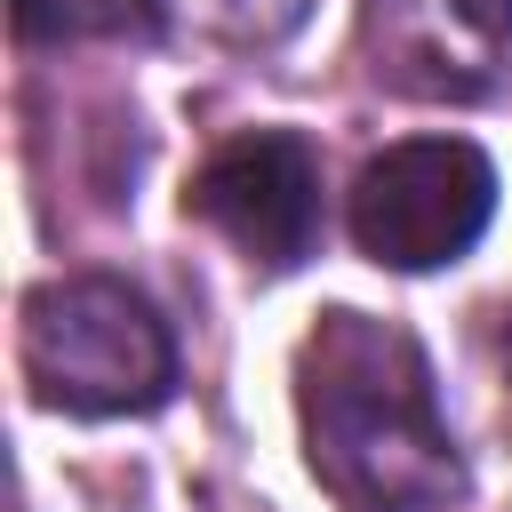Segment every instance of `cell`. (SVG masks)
Here are the masks:
<instances>
[{
  "instance_id": "obj_1",
  "label": "cell",
  "mask_w": 512,
  "mask_h": 512,
  "mask_svg": "<svg viewBox=\"0 0 512 512\" xmlns=\"http://www.w3.org/2000/svg\"><path fill=\"white\" fill-rule=\"evenodd\" d=\"M304 440L344 512H440L464 488L424 352L368 312H328L304 344Z\"/></svg>"
},
{
  "instance_id": "obj_2",
  "label": "cell",
  "mask_w": 512,
  "mask_h": 512,
  "mask_svg": "<svg viewBox=\"0 0 512 512\" xmlns=\"http://www.w3.org/2000/svg\"><path fill=\"white\" fill-rule=\"evenodd\" d=\"M24 376L48 408L144 416L176 384V344L128 280L80 272L24 296Z\"/></svg>"
},
{
  "instance_id": "obj_3",
  "label": "cell",
  "mask_w": 512,
  "mask_h": 512,
  "mask_svg": "<svg viewBox=\"0 0 512 512\" xmlns=\"http://www.w3.org/2000/svg\"><path fill=\"white\" fill-rule=\"evenodd\" d=\"M496 216V168L464 136H408L384 144L352 184V240L392 272L456 264Z\"/></svg>"
},
{
  "instance_id": "obj_4",
  "label": "cell",
  "mask_w": 512,
  "mask_h": 512,
  "mask_svg": "<svg viewBox=\"0 0 512 512\" xmlns=\"http://www.w3.org/2000/svg\"><path fill=\"white\" fill-rule=\"evenodd\" d=\"M192 208L264 272H296L320 240V168L304 152V136H232L200 184H192Z\"/></svg>"
},
{
  "instance_id": "obj_5",
  "label": "cell",
  "mask_w": 512,
  "mask_h": 512,
  "mask_svg": "<svg viewBox=\"0 0 512 512\" xmlns=\"http://www.w3.org/2000/svg\"><path fill=\"white\" fill-rule=\"evenodd\" d=\"M160 16L168 0H16L24 40H144Z\"/></svg>"
}]
</instances>
